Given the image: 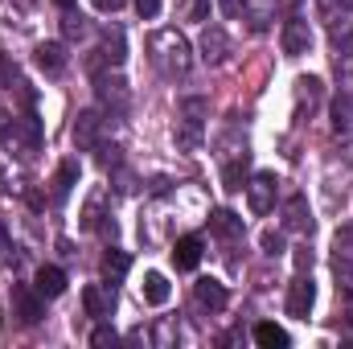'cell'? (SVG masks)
I'll use <instances>...</instances> for the list:
<instances>
[{"mask_svg":"<svg viewBox=\"0 0 353 349\" xmlns=\"http://www.w3.org/2000/svg\"><path fill=\"white\" fill-rule=\"evenodd\" d=\"M148 58L165 79H185L189 66H193V50L176 29H161V33L148 37Z\"/></svg>","mask_w":353,"mask_h":349,"instance_id":"obj_1","label":"cell"},{"mask_svg":"<svg viewBox=\"0 0 353 349\" xmlns=\"http://www.w3.org/2000/svg\"><path fill=\"white\" fill-rule=\"evenodd\" d=\"M94 90H99V103L111 111V115H123L128 111V103H132V90H128V83L119 79V74H94Z\"/></svg>","mask_w":353,"mask_h":349,"instance_id":"obj_2","label":"cell"},{"mask_svg":"<svg viewBox=\"0 0 353 349\" xmlns=\"http://www.w3.org/2000/svg\"><path fill=\"white\" fill-rule=\"evenodd\" d=\"M41 292L37 288H25V283H12V317L21 321V325H37L41 317H46V308H41Z\"/></svg>","mask_w":353,"mask_h":349,"instance_id":"obj_3","label":"cell"},{"mask_svg":"<svg viewBox=\"0 0 353 349\" xmlns=\"http://www.w3.org/2000/svg\"><path fill=\"white\" fill-rule=\"evenodd\" d=\"M197 50H201V62H205V66H222V62L230 58V37H226V29H222V25H205Z\"/></svg>","mask_w":353,"mask_h":349,"instance_id":"obj_4","label":"cell"},{"mask_svg":"<svg viewBox=\"0 0 353 349\" xmlns=\"http://www.w3.org/2000/svg\"><path fill=\"white\" fill-rule=\"evenodd\" d=\"M312 304H316V283L308 279V275H296L292 279V288H288V317H300V321H308V312H312Z\"/></svg>","mask_w":353,"mask_h":349,"instance_id":"obj_5","label":"cell"},{"mask_svg":"<svg viewBox=\"0 0 353 349\" xmlns=\"http://www.w3.org/2000/svg\"><path fill=\"white\" fill-rule=\"evenodd\" d=\"M247 206H251V214H271V206H275V173H255L251 177V185H247Z\"/></svg>","mask_w":353,"mask_h":349,"instance_id":"obj_6","label":"cell"},{"mask_svg":"<svg viewBox=\"0 0 353 349\" xmlns=\"http://www.w3.org/2000/svg\"><path fill=\"white\" fill-rule=\"evenodd\" d=\"M279 46H283V54H288V58H300V54H308V46H312V29H308V21H300V17L283 21Z\"/></svg>","mask_w":353,"mask_h":349,"instance_id":"obj_7","label":"cell"},{"mask_svg":"<svg viewBox=\"0 0 353 349\" xmlns=\"http://www.w3.org/2000/svg\"><path fill=\"white\" fill-rule=\"evenodd\" d=\"M83 308H87V317H94V321H107L111 308H115V288L111 283H90V288H83Z\"/></svg>","mask_w":353,"mask_h":349,"instance_id":"obj_8","label":"cell"},{"mask_svg":"<svg viewBox=\"0 0 353 349\" xmlns=\"http://www.w3.org/2000/svg\"><path fill=\"white\" fill-rule=\"evenodd\" d=\"M94 54H99V58H90V62H87V66H90V74H99V66H103V62H107V66H119V62L128 58L123 33H119V29H115V33H107V37H103V46H99Z\"/></svg>","mask_w":353,"mask_h":349,"instance_id":"obj_9","label":"cell"},{"mask_svg":"<svg viewBox=\"0 0 353 349\" xmlns=\"http://www.w3.org/2000/svg\"><path fill=\"white\" fill-rule=\"evenodd\" d=\"M283 226L288 230H300V235H308L312 230V210H308V197H288L283 201Z\"/></svg>","mask_w":353,"mask_h":349,"instance_id":"obj_10","label":"cell"},{"mask_svg":"<svg viewBox=\"0 0 353 349\" xmlns=\"http://www.w3.org/2000/svg\"><path fill=\"white\" fill-rule=\"evenodd\" d=\"M33 58H37V66H41L46 74H62V70H66V62H70L62 41H41V46L33 50Z\"/></svg>","mask_w":353,"mask_h":349,"instance_id":"obj_11","label":"cell"},{"mask_svg":"<svg viewBox=\"0 0 353 349\" xmlns=\"http://www.w3.org/2000/svg\"><path fill=\"white\" fill-rule=\"evenodd\" d=\"M99 132H103V115H99V111H83V115L74 119V144H79L83 152L99 144Z\"/></svg>","mask_w":353,"mask_h":349,"instance_id":"obj_12","label":"cell"},{"mask_svg":"<svg viewBox=\"0 0 353 349\" xmlns=\"http://www.w3.org/2000/svg\"><path fill=\"white\" fill-rule=\"evenodd\" d=\"M193 296H197V304H201V308H210V312H222V308H226V300H230V296H226V288H222L218 279H197V283H193Z\"/></svg>","mask_w":353,"mask_h":349,"instance_id":"obj_13","label":"cell"},{"mask_svg":"<svg viewBox=\"0 0 353 349\" xmlns=\"http://www.w3.org/2000/svg\"><path fill=\"white\" fill-rule=\"evenodd\" d=\"M144 304H152V308H161V304H169V296H173V283L165 279V271H148L144 275Z\"/></svg>","mask_w":353,"mask_h":349,"instance_id":"obj_14","label":"cell"},{"mask_svg":"<svg viewBox=\"0 0 353 349\" xmlns=\"http://www.w3.org/2000/svg\"><path fill=\"white\" fill-rule=\"evenodd\" d=\"M173 263H176V271H193V267L201 263V239H193V235L176 239V247H173Z\"/></svg>","mask_w":353,"mask_h":349,"instance_id":"obj_15","label":"cell"},{"mask_svg":"<svg viewBox=\"0 0 353 349\" xmlns=\"http://www.w3.org/2000/svg\"><path fill=\"white\" fill-rule=\"evenodd\" d=\"M210 230H214V235H222V239H239V235H243V218H239L234 210H226V206H222V210H214V214H210Z\"/></svg>","mask_w":353,"mask_h":349,"instance_id":"obj_16","label":"cell"},{"mask_svg":"<svg viewBox=\"0 0 353 349\" xmlns=\"http://www.w3.org/2000/svg\"><path fill=\"white\" fill-rule=\"evenodd\" d=\"M33 288H37L46 300H54V296H62V292H66V271H62V267H41Z\"/></svg>","mask_w":353,"mask_h":349,"instance_id":"obj_17","label":"cell"},{"mask_svg":"<svg viewBox=\"0 0 353 349\" xmlns=\"http://www.w3.org/2000/svg\"><path fill=\"white\" fill-rule=\"evenodd\" d=\"M99 271H103V279L115 288V283H119V279L132 271V259H128L123 251H107V255H103V263H99Z\"/></svg>","mask_w":353,"mask_h":349,"instance_id":"obj_18","label":"cell"},{"mask_svg":"<svg viewBox=\"0 0 353 349\" xmlns=\"http://www.w3.org/2000/svg\"><path fill=\"white\" fill-rule=\"evenodd\" d=\"M173 144L181 148V152H193V148L201 144V123H197V119H176Z\"/></svg>","mask_w":353,"mask_h":349,"instance_id":"obj_19","label":"cell"},{"mask_svg":"<svg viewBox=\"0 0 353 349\" xmlns=\"http://www.w3.org/2000/svg\"><path fill=\"white\" fill-rule=\"evenodd\" d=\"M255 341H259L263 349H288V346H292V337H288L279 325H271V321L255 325Z\"/></svg>","mask_w":353,"mask_h":349,"instance_id":"obj_20","label":"cell"},{"mask_svg":"<svg viewBox=\"0 0 353 349\" xmlns=\"http://www.w3.org/2000/svg\"><path fill=\"white\" fill-rule=\"evenodd\" d=\"M333 128H337L341 136L353 132V94H337V99H333Z\"/></svg>","mask_w":353,"mask_h":349,"instance_id":"obj_21","label":"cell"},{"mask_svg":"<svg viewBox=\"0 0 353 349\" xmlns=\"http://www.w3.org/2000/svg\"><path fill=\"white\" fill-rule=\"evenodd\" d=\"M12 140H25V148H37V144H41V123H37V115L17 119V123H12Z\"/></svg>","mask_w":353,"mask_h":349,"instance_id":"obj_22","label":"cell"},{"mask_svg":"<svg viewBox=\"0 0 353 349\" xmlns=\"http://www.w3.org/2000/svg\"><path fill=\"white\" fill-rule=\"evenodd\" d=\"M247 165H251V157L243 152V157H234V161L222 169V185H226L230 193H239V189H243V181H247Z\"/></svg>","mask_w":353,"mask_h":349,"instance_id":"obj_23","label":"cell"},{"mask_svg":"<svg viewBox=\"0 0 353 349\" xmlns=\"http://www.w3.org/2000/svg\"><path fill=\"white\" fill-rule=\"evenodd\" d=\"M74 181H79V161H66V165L58 169V185H54V193L66 197V193L74 189Z\"/></svg>","mask_w":353,"mask_h":349,"instance_id":"obj_24","label":"cell"},{"mask_svg":"<svg viewBox=\"0 0 353 349\" xmlns=\"http://www.w3.org/2000/svg\"><path fill=\"white\" fill-rule=\"evenodd\" d=\"M181 17L185 21H205L210 17V0H181Z\"/></svg>","mask_w":353,"mask_h":349,"instance_id":"obj_25","label":"cell"},{"mask_svg":"<svg viewBox=\"0 0 353 349\" xmlns=\"http://www.w3.org/2000/svg\"><path fill=\"white\" fill-rule=\"evenodd\" d=\"M205 111H210V103H205V99H181V115H185V119H197V123H201V119H205Z\"/></svg>","mask_w":353,"mask_h":349,"instance_id":"obj_26","label":"cell"},{"mask_svg":"<svg viewBox=\"0 0 353 349\" xmlns=\"http://www.w3.org/2000/svg\"><path fill=\"white\" fill-rule=\"evenodd\" d=\"M259 247H263L267 255H283V235L279 230H263L259 235Z\"/></svg>","mask_w":353,"mask_h":349,"instance_id":"obj_27","label":"cell"},{"mask_svg":"<svg viewBox=\"0 0 353 349\" xmlns=\"http://www.w3.org/2000/svg\"><path fill=\"white\" fill-rule=\"evenodd\" d=\"M136 12H140V21H157L161 17V0H136Z\"/></svg>","mask_w":353,"mask_h":349,"instance_id":"obj_28","label":"cell"},{"mask_svg":"<svg viewBox=\"0 0 353 349\" xmlns=\"http://www.w3.org/2000/svg\"><path fill=\"white\" fill-rule=\"evenodd\" d=\"M119 337H115V329H107V325H99L94 333H90V346H115Z\"/></svg>","mask_w":353,"mask_h":349,"instance_id":"obj_29","label":"cell"},{"mask_svg":"<svg viewBox=\"0 0 353 349\" xmlns=\"http://www.w3.org/2000/svg\"><path fill=\"white\" fill-rule=\"evenodd\" d=\"M218 8H222V17H230V21H234V17H243V12H247V0H218Z\"/></svg>","mask_w":353,"mask_h":349,"instance_id":"obj_30","label":"cell"},{"mask_svg":"<svg viewBox=\"0 0 353 349\" xmlns=\"http://www.w3.org/2000/svg\"><path fill=\"white\" fill-rule=\"evenodd\" d=\"M99 148V165H119V148L115 144H94Z\"/></svg>","mask_w":353,"mask_h":349,"instance_id":"obj_31","label":"cell"},{"mask_svg":"<svg viewBox=\"0 0 353 349\" xmlns=\"http://www.w3.org/2000/svg\"><path fill=\"white\" fill-rule=\"evenodd\" d=\"M12 83H17V66L0 54V87H12Z\"/></svg>","mask_w":353,"mask_h":349,"instance_id":"obj_32","label":"cell"},{"mask_svg":"<svg viewBox=\"0 0 353 349\" xmlns=\"http://www.w3.org/2000/svg\"><path fill=\"white\" fill-rule=\"evenodd\" d=\"M83 33H87L83 17H66V37H83Z\"/></svg>","mask_w":353,"mask_h":349,"instance_id":"obj_33","label":"cell"},{"mask_svg":"<svg viewBox=\"0 0 353 349\" xmlns=\"http://www.w3.org/2000/svg\"><path fill=\"white\" fill-rule=\"evenodd\" d=\"M90 4H94L99 12H119V8H123L128 0H90Z\"/></svg>","mask_w":353,"mask_h":349,"instance_id":"obj_34","label":"cell"},{"mask_svg":"<svg viewBox=\"0 0 353 349\" xmlns=\"http://www.w3.org/2000/svg\"><path fill=\"white\" fill-rule=\"evenodd\" d=\"M0 263H12V247H8V235H4V226H0Z\"/></svg>","mask_w":353,"mask_h":349,"instance_id":"obj_35","label":"cell"},{"mask_svg":"<svg viewBox=\"0 0 353 349\" xmlns=\"http://www.w3.org/2000/svg\"><path fill=\"white\" fill-rule=\"evenodd\" d=\"M341 308H345V321L353 325V292H350V288L341 292Z\"/></svg>","mask_w":353,"mask_h":349,"instance_id":"obj_36","label":"cell"},{"mask_svg":"<svg viewBox=\"0 0 353 349\" xmlns=\"http://www.w3.org/2000/svg\"><path fill=\"white\" fill-rule=\"evenodd\" d=\"M337 271H345V279H353V259H337Z\"/></svg>","mask_w":353,"mask_h":349,"instance_id":"obj_37","label":"cell"},{"mask_svg":"<svg viewBox=\"0 0 353 349\" xmlns=\"http://www.w3.org/2000/svg\"><path fill=\"white\" fill-rule=\"evenodd\" d=\"M337 8H341V12H353V0H337Z\"/></svg>","mask_w":353,"mask_h":349,"instance_id":"obj_38","label":"cell"},{"mask_svg":"<svg viewBox=\"0 0 353 349\" xmlns=\"http://www.w3.org/2000/svg\"><path fill=\"white\" fill-rule=\"evenodd\" d=\"M341 74H345V79L353 83V62H345V66H341Z\"/></svg>","mask_w":353,"mask_h":349,"instance_id":"obj_39","label":"cell"},{"mask_svg":"<svg viewBox=\"0 0 353 349\" xmlns=\"http://www.w3.org/2000/svg\"><path fill=\"white\" fill-rule=\"evenodd\" d=\"M54 4H58V8H74V0H54Z\"/></svg>","mask_w":353,"mask_h":349,"instance_id":"obj_40","label":"cell"}]
</instances>
